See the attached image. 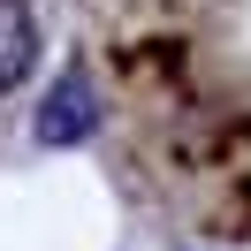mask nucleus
<instances>
[{
  "mask_svg": "<svg viewBox=\"0 0 251 251\" xmlns=\"http://www.w3.org/2000/svg\"><path fill=\"white\" fill-rule=\"evenodd\" d=\"M92 122H99V107H92V76L84 69H69L61 84L46 92V107H38V145H84L92 137Z\"/></svg>",
  "mask_w": 251,
  "mask_h": 251,
  "instance_id": "f257e3e1",
  "label": "nucleus"
},
{
  "mask_svg": "<svg viewBox=\"0 0 251 251\" xmlns=\"http://www.w3.org/2000/svg\"><path fill=\"white\" fill-rule=\"evenodd\" d=\"M38 69V16L31 0H0V92H16Z\"/></svg>",
  "mask_w": 251,
  "mask_h": 251,
  "instance_id": "f03ea898",
  "label": "nucleus"
}]
</instances>
